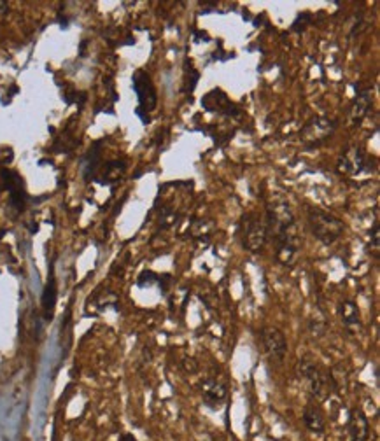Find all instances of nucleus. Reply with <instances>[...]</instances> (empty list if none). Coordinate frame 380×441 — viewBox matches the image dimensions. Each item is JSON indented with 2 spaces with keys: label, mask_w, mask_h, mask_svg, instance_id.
Wrapping results in <instances>:
<instances>
[{
  "label": "nucleus",
  "mask_w": 380,
  "mask_h": 441,
  "mask_svg": "<svg viewBox=\"0 0 380 441\" xmlns=\"http://www.w3.org/2000/svg\"><path fill=\"white\" fill-rule=\"evenodd\" d=\"M265 223L266 238L273 244L277 261L284 266H293L303 240L289 205L286 201H272L266 205Z\"/></svg>",
  "instance_id": "nucleus-1"
},
{
  "label": "nucleus",
  "mask_w": 380,
  "mask_h": 441,
  "mask_svg": "<svg viewBox=\"0 0 380 441\" xmlns=\"http://www.w3.org/2000/svg\"><path fill=\"white\" fill-rule=\"evenodd\" d=\"M307 223L314 237L324 245H333L344 235L345 224L330 212L317 207H309L307 210Z\"/></svg>",
  "instance_id": "nucleus-2"
},
{
  "label": "nucleus",
  "mask_w": 380,
  "mask_h": 441,
  "mask_svg": "<svg viewBox=\"0 0 380 441\" xmlns=\"http://www.w3.org/2000/svg\"><path fill=\"white\" fill-rule=\"evenodd\" d=\"M238 238L245 251L259 252L266 245V223L256 212H248L238 221Z\"/></svg>",
  "instance_id": "nucleus-3"
},
{
  "label": "nucleus",
  "mask_w": 380,
  "mask_h": 441,
  "mask_svg": "<svg viewBox=\"0 0 380 441\" xmlns=\"http://www.w3.org/2000/svg\"><path fill=\"white\" fill-rule=\"evenodd\" d=\"M132 84L133 91H135L137 98H139V107L135 109V114L139 116L144 125H149V114L158 105V95H156L155 84L151 81L149 74L146 70H142V68H139L133 74Z\"/></svg>",
  "instance_id": "nucleus-4"
},
{
  "label": "nucleus",
  "mask_w": 380,
  "mask_h": 441,
  "mask_svg": "<svg viewBox=\"0 0 380 441\" xmlns=\"http://www.w3.org/2000/svg\"><path fill=\"white\" fill-rule=\"evenodd\" d=\"M300 375L305 378L310 392L316 398L324 399L331 392L337 391V382L333 380L330 371L323 370L317 362L310 361V359L305 357L303 361H300Z\"/></svg>",
  "instance_id": "nucleus-5"
},
{
  "label": "nucleus",
  "mask_w": 380,
  "mask_h": 441,
  "mask_svg": "<svg viewBox=\"0 0 380 441\" xmlns=\"http://www.w3.org/2000/svg\"><path fill=\"white\" fill-rule=\"evenodd\" d=\"M375 169V162L372 156L366 155L363 147H349L337 162V172L345 176H361L370 173Z\"/></svg>",
  "instance_id": "nucleus-6"
},
{
  "label": "nucleus",
  "mask_w": 380,
  "mask_h": 441,
  "mask_svg": "<svg viewBox=\"0 0 380 441\" xmlns=\"http://www.w3.org/2000/svg\"><path fill=\"white\" fill-rule=\"evenodd\" d=\"M261 345L273 364H282L287 355V340L277 327H261Z\"/></svg>",
  "instance_id": "nucleus-7"
},
{
  "label": "nucleus",
  "mask_w": 380,
  "mask_h": 441,
  "mask_svg": "<svg viewBox=\"0 0 380 441\" xmlns=\"http://www.w3.org/2000/svg\"><path fill=\"white\" fill-rule=\"evenodd\" d=\"M335 128H337V123L333 119L312 118L301 128L300 139L307 146H319L321 142H324V140L333 135Z\"/></svg>",
  "instance_id": "nucleus-8"
},
{
  "label": "nucleus",
  "mask_w": 380,
  "mask_h": 441,
  "mask_svg": "<svg viewBox=\"0 0 380 441\" xmlns=\"http://www.w3.org/2000/svg\"><path fill=\"white\" fill-rule=\"evenodd\" d=\"M202 105H204L205 111L208 112H218V114L225 116H238L241 114V109L234 104V102L228 98V95L222 90L215 88V90L208 91L207 95H204L202 98Z\"/></svg>",
  "instance_id": "nucleus-9"
},
{
  "label": "nucleus",
  "mask_w": 380,
  "mask_h": 441,
  "mask_svg": "<svg viewBox=\"0 0 380 441\" xmlns=\"http://www.w3.org/2000/svg\"><path fill=\"white\" fill-rule=\"evenodd\" d=\"M202 391V401L205 406L212 410L222 408V405L226 403V396H228V389L225 384H221L215 378H205L200 384Z\"/></svg>",
  "instance_id": "nucleus-10"
},
{
  "label": "nucleus",
  "mask_w": 380,
  "mask_h": 441,
  "mask_svg": "<svg viewBox=\"0 0 380 441\" xmlns=\"http://www.w3.org/2000/svg\"><path fill=\"white\" fill-rule=\"evenodd\" d=\"M347 436L349 441H368L370 440V422L361 408H352L347 419Z\"/></svg>",
  "instance_id": "nucleus-11"
},
{
  "label": "nucleus",
  "mask_w": 380,
  "mask_h": 441,
  "mask_svg": "<svg viewBox=\"0 0 380 441\" xmlns=\"http://www.w3.org/2000/svg\"><path fill=\"white\" fill-rule=\"evenodd\" d=\"M356 98L351 104V119L352 123H361L372 109V90L361 88V84H356Z\"/></svg>",
  "instance_id": "nucleus-12"
},
{
  "label": "nucleus",
  "mask_w": 380,
  "mask_h": 441,
  "mask_svg": "<svg viewBox=\"0 0 380 441\" xmlns=\"http://www.w3.org/2000/svg\"><path fill=\"white\" fill-rule=\"evenodd\" d=\"M301 420L305 424L307 429L314 434H324L326 431V417H324L323 408H321L317 403L310 401L309 405L303 410V415H301Z\"/></svg>",
  "instance_id": "nucleus-13"
},
{
  "label": "nucleus",
  "mask_w": 380,
  "mask_h": 441,
  "mask_svg": "<svg viewBox=\"0 0 380 441\" xmlns=\"http://www.w3.org/2000/svg\"><path fill=\"white\" fill-rule=\"evenodd\" d=\"M338 314H340L342 323H344L345 330H347L349 333H358L363 327L359 309L352 300H344V302H340V305H338Z\"/></svg>",
  "instance_id": "nucleus-14"
},
{
  "label": "nucleus",
  "mask_w": 380,
  "mask_h": 441,
  "mask_svg": "<svg viewBox=\"0 0 380 441\" xmlns=\"http://www.w3.org/2000/svg\"><path fill=\"white\" fill-rule=\"evenodd\" d=\"M56 296H58L56 280H54L53 272H51L46 287H44V291H43V314L46 320L53 319L54 305H56Z\"/></svg>",
  "instance_id": "nucleus-15"
},
{
  "label": "nucleus",
  "mask_w": 380,
  "mask_h": 441,
  "mask_svg": "<svg viewBox=\"0 0 380 441\" xmlns=\"http://www.w3.org/2000/svg\"><path fill=\"white\" fill-rule=\"evenodd\" d=\"M190 237L198 242H208L215 231V224L208 219H193L190 226Z\"/></svg>",
  "instance_id": "nucleus-16"
},
{
  "label": "nucleus",
  "mask_w": 380,
  "mask_h": 441,
  "mask_svg": "<svg viewBox=\"0 0 380 441\" xmlns=\"http://www.w3.org/2000/svg\"><path fill=\"white\" fill-rule=\"evenodd\" d=\"M98 163H100V147L93 146L91 147V151H88V155L83 158V173H84V179L91 180L93 179V173L97 170Z\"/></svg>",
  "instance_id": "nucleus-17"
},
{
  "label": "nucleus",
  "mask_w": 380,
  "mask_h": 441,
  "mask_svg": "<svg viewBox=\"0 0 380 441\" xmlns=\"http://www.w3.org/2000/svg\"><path fill=\"white\" fill-rule=\"evenodd\" d=\"M158 279L160 277L156 275V273H153V272H144L142 275L139 277V286H149V284H153V282H158Z\"/></svg>",
  "instance_id": "nucleus-18"
},
{
  "label": "nucleus",
  "mask_w": 380,
  "mask_h": 441,
  "mask_svg": "<svg viewBox=\"0 0 380 441\" xmlns=\"http://www.w3.org/2000/svg\"><path fill=\"white\" fill-rule=\"evenodd\" d=\"M119 441H137V438L133 436V434L126 433V434H123L121 438H119Z\"/></svg>",
  "instance_id": "nucleus-19"
}]
</instances>
